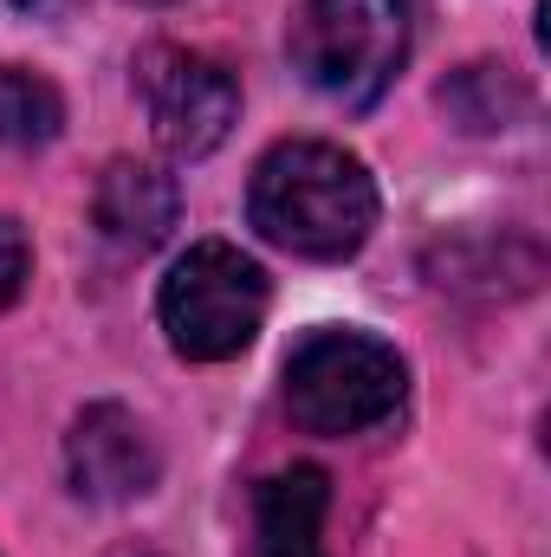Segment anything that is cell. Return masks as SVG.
Returning a JSON list of instances; mask_svg holds the SVG:
<instances>
[{"label": "cell", "mask_w": 551, "mask_h": 557, "mask_svg": "<svg viewBox=\"0 0 551 557\" xmlns=\"http://www.w3.org/2000/svg\"><path fill=\"white\" fill-rule=\"evenodd\" d=\"M13 7H26V13H65L72 0H13Z\"/></svg>", "instance_id": "11"}, {"label": "cell", "mask_w": 551, "mask_h": 557, "mask_svg": "<svg viewBox=\"0 0 551 557\" xmlns=\"http://www.w3.org/2000/svg\"><path fill=\"white\" fill-rule=\"evenodd\" d=\"M137 91L162 156H175V162L215 156L241 124L234 72L208 52H188V46H149L137 59Z\"/></svg>", "instance_id": "5"}, {"label": "cell", "mask_w": 551, "mask_h": 557, "mask_svg": "<svg viewBox=\"0 0 551 557\" xmlns=\"http://www.w3.org/2000/svg\"><path fill=\"white\" fill-rule=\"evenodd\" d=\"M143 7H169V0H143Z\"/></svg>", "instance_id": "12"}, {"label": "cell", "mask_w": 551, "mask_h": 557, "mask_svg": "<svg viewBox=\"0 0 551 557\" xmlns=\"http://www.w3.org/2000/svg\"><path fill=\"white\" fill-rule=\"evenodd\" d=\"M26 278H33V247H26V227H20L13 214H0V311L26 292Z\"/></svg>", "instance_id": "10"}, {"label": "cell", "mask_w": 551, "mask_h": 557, "mask_svg": "<svg viewBox=\"0 0 551 557\" xmlns=\"http://www.w3.org/2000/svg\"><path fill=\"white\" fill-rule=\"evenodd\" d=\"M273 285L254 253L234 240H195L156 292V324L182 363H228L267 324Z\"/></svg>", "instance_id": "4"}, {"label": "cell", "mask_w": 551, "mask_h": 557, "mask_svg": "<svg viewBox=\"0 0 551 557\" xmlns=\"http://www.w3.org/2000/svg\"><path fill=\"white\" fill-rule=\"evenodd\" d=\"M377 182L364 169V156H351L344 143H318V137H292L273 143L254 162L247 182V221L254 234L292 253V260H357L364 240L377 234Z\"/></svg>", "instance_id": "1"}, {"label": "cell", "mask_w": 551, "mask_h": 557, "mask_svg": "<svg viewBox=\"0 0 551 557\" xmlns=\"http://www.w3.org/2000/svg\"><path fill=\"white\" fill-rule=\"evenodd\" d=\"M65 131V98L46 72L0 65V143L7 149H46Z\"/></svg>", "instance_id": "9"}, {"label": "cell", "mask_w": 551, "mask_h": 557, "mask_svg": "<svg viewBox=\"0 0 551 557\" xmlns=\"http://www.w3.org/2000/svg\"><path fill=\"white\" fill-rule=\"evenodd\" d=\"M91 214H98L105 240H118L124 253H149V247L169 240V227H175V214H182V188H175L169 169L124 156V162H111V169L98 175Z\"/></svg>", "instance_id": "8"}, {"label": "cell", "mask_w": 551, "mask_h": 557, "mask_svg": "<svg viewBox=\"0 0 551 557\" xmlns=\"http://www.w3.org/2000/svg\"><path fill=\"white\" fill-rule=\"evenodd\" d=\"M162 473V454L124 403H91L65 434V480L91 506H124L143 499Z\"/></svg>", "instance_id": "6"}, {"label": "cell", "mask_w": 551, "mask_h": 557, "mask_svg": "<svg viewBox=\"0 0 551 557\" xmlns=\"http://www.w3.org/2000/svg\"><path fill=\"white\" fill-rule=\"evenodd\" d=\"M409 396V363L390 337L357 324H325L285 357V416L305 434H364L390 421Z\"/></svg>", "instance_id": "2"}, {"label": "cell", "mask_w": 551, "mask_h": 557, "mask_svg": "<svg viewBox=\"0 0 551 557\" xmlns=\"http://www.w3.org/2000/svg\"><path fill=\"white\" fill-rule=\"evenodd\" d=\"M285 52L318 98L370 111L409 65V0H298Z\"/></svg>", "instance_id": "3"}, {"label": "cell", "mask_w": 551, "mask_h": 557, "mask_svg": "<svg viewBox=\"0 0 551 557\" xmlns=\"http://www.w3.org/2000/svg\"><path fill=\"white\" fill-rule=\"evenodd\" d=\"M331 480L325 467H285L254 486V545L247 557H331L325 552Z\"/></svg>", "instance_id": "7"}]
</instances>
